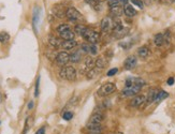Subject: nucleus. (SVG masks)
<instances>
[{
    "instance_id": "f257e3e1",
    "label": "nucleus",
    "mask_w": 175,
    "mask_h": 134,
    "mask_svg": "<svg viewBox=\"0 0 175 134\" xmlns=\"http://www.w3.org/2000/svg\"><path fill=\"white\" fill-rule=\"evenodd\" d=\"M57 32L62 40H74V32L67 24H61L57 27Z\"/></svg>"
},
{
    "instance_id": "f03ea898",
    "label": "nucleus",
    "mask_w": 175,
    "mask_h": 134,
    "mask_svg": "<svg viewBox=\"0 0 175 134\" xmlns=\"http://www.w3.org/2000/svg\"><path fill=\"white\" fill-rule=\"evenodd\" d=\"M60 77L67 80H74L76 77V70L73 67H62L60 70Z\"/></svg>"
},
{
    "instance_id": "7ed1b4c3",
    "label": "nucleus",
    "mask_w": 175,
    "mask_h": 134,
    "mask_svg": "<svg viewBox=\"0 0 175 134\" xmlns=\"http://www.w3.org/2000/svg\"><path fill=\"white\" fill-rule=\"evenodd\" d=\"M116 90V86L113 83H106L104 85H102L98 90V95L101 97H108V95H112L114 91Z\"/></svg>"
},
{
    "instance_id": "20e7f679",
    "label": "nucleus",
    "mask_w": 175,
    "mask_h": 134,
    "mask_svg": "<svg viewBox=\"0 0 175 134\" xmlns=\"http://www.w3.org/2000/svg\"><path fill=\"white\" fill-rule=\"evenodd\" d=\"M66 17L69 19L70 22H77L82 19V15L79 11L73 7H70L66 11Z\"/></svg>"
},
{
    "instance_id": "39448f33",
    "label": "nucleus",
    "mask_w": 175,
    "mask_h": 134,
    "mask_svg": "<svg viewBox=\"0 0 175 134\" xmlns=\"http://www.w3.org/2000/svg\"><path fill=\"white\" fill-rule=\"evenodd\" d=\"M83 38L85 40H87L88 42H90L91 44H96L99 40H100V34H99L97 31L88 29V30L86 31V34L83 36Z\"/></svg>"
},
{
    "instance_id": "423d86ee",
    "label": "nucleus",
    "mask_w": 175,
    "mask_h": 134,
    "mask_svg": "<svg viewBox=\"0 0 175 134\" xmlns=\"http://www.w3.org/2000/svg\"><path fill=\"white\" fill-rule=\"evenodd\" d=\"M128 32H129V29L125 28L121 24L120 25H117V26H115L113 28V36L116 39H123V38H125L128 34Z\"/></svg>"
},
{
    "instance_id": "0eeeda50",
    "label": "nucleus",
    "mask_w": 175,
    "mask_h": 134,
    "mask_svg": "<svg viewBox=\"0 0 175 134\" xmlns=\"http://www.w3.org/2000/svg\"><path fill=\"white\" fill-rule=\"evenodd\" d=\"M141 88V86L134 84L131 87H125L124 90L121 91V95H123V97H134V95H137L139 93Z\"/></svg>"
},
{
    "instance_id": "6e6552de",
    "label": "nucleus",
    "mask_w": 175,
    "mask_h": 134,
    "mask_svg": "<svg viewBox=\"0 0 175 134\" xmlns=\"http://www.w3.org/2000/svg\"><path fill=\"white\" fill-rule=\"evenodd\" d=\"M70 61V55L67 52H60L56 55V63L59 67H64Z\"/></svg>"
},
{
    "instance_id": "1a4fd4ad",
    "label": "nucleus",
    "mask_w": 175,
    "mask_h": 134,
    "mask_svg": "<svg viewBox=\"0 0 175 134\" xmlns=\"http://www.w3.org/2000/svg\"><path fill=\"white\" fill-rule=\"evenodd\" d=\"M145 102H146V97H145V95H137L132 98L131 102H130V105H131L132 107H141Z\"/></svg>"
},
{
    "instance_id": "9d476101",
    "label": "nucleus",
    "mask_w": 175,
    "mask_h": 134,
    "mask_svg": "<svg viewBox=\"0 0 175 134\" xmlns=\"http://www.w3.org/2000/svg\"><path fill=\"white\" fill-rule=\"evenodd\" d=\"M138 63V58L135 56H129L124 61V68L126 70H132L135 68Z\"/></svg>"
},
{
    "instance_id": "9b49d317",
    "label": "nucleus",
    "mask_w": 175,
    "mask_h": 134,
    "mask_svg": "<svg viewBox=\"0 0 175 134\" xmlns=\"http://www.w3.org/2000/svg\"><path fill=\"white\" fill-rule=\"evenodd\" d=\"M101 30L102 31H108L111 30V29H113V21H112L111 17H108V16H106V17H103L102 21H101Z\"/></svg>"
},
{
    "instance_id": "f8f14e48",
    "label": "nucleus",
    "mask_w": 175,
    "mask_h": 134,
    "mask_svg": "<svg viewBox=\"0 0 175 134\" xmlns=\"http://www.w3.org/2000/svg\"><path fill=\"white\" fill-rule=\"evenodd\" d=\"M77 45V42L75 40H64L61 43V47L66 51H70V49L75 48Z\"/></svg>"
},
{
    "instance_id": "ddd939ff",
    "label": "nucleus",
    "mask_w": 175,
    "mask_h": 134,
    "mask_svg": "<svg viewBox=\"0 0 175 134\" xmlns=\"http://www.w3.org/2000/svg\"><path fill=\"white\" fill-rule=\"evenodd\" d=\"M40 21V9L36 7L34 10V19H32V25H34V29L36 32H38V24Z\"/></svg>"
},
{
    "instance_id": "4468645a",
    "label": "nucleus",
    "mask_w": 175,
    "mask_h": 134,
    "mask_svg": "<svg viewBox=\"0 0 175 134\" xmlns=\"http://www.w3.org/2000/svg\"><path fill=\"white\" fill-rule=\"evenodd\" d=\"M86 128H87V130H89L90 132H93V133H100L103 129L100 124H93V122H88Z\"/></svg>"
},
{
    "instance_id": "2eb2a0df",
    "label": "nucleus",
    "mask_w": 175,
    "mask_h": 134,
    "mask_svg": "<svg viewBox=\"0 0 175 134\" xmlns=\"http://www.w3.org/2000/svg\"><path fill=\"white\" fill-rule=\"evenodd\" d=\"M124 14L128 17H133L137 15V11L134 10V8L131 4H125L124 5Z\"/></svg>"
},
{
    "instance_id": "dca6fc26",
    "label": "nucleus",
    "mask_w": 175,
    "mask_h": 134,
    "mask_svg": "<svg viewBox=\"0 0 175 134\" xmlns=\"http://www.w3.org/2000/svg\"><path fill=\"white\" fill-rule=\"evenodd\" d=\"M158 92H159V91H158L157 89H150V90L148 91V95H147V97H146V103L150 104V103H153V102H155V101H156V98H157V95H158Z\"/></svg>"
},
{
    "instance_id": "f3484780",
    "label": "nucleus",
    "mask_w": 175,
    "mask_h": 134,
    "mask_svg": "<svg viewBox=\"0 0 175 134\" xmlns=\"http://www.w3.org/2000/svg\"><path fill=\"white\" fill-rule=\"evenodd\" d=\"M104 119V115L103 114H100V113H95L91 115L90 117V120L89 122H93V124H101Z\"/></svg>"
},
{
    "instance_id": "a211bd4d",
    "label": "nucleus",
    "mask_w": 175,
    "mask_h": 134,
    "mask_svg": "<svg viewBox=\"0 0 175 134\" xmlns=\"http://www.w3.org/2000/svg\"><path fill=\"white\" fill-rule=\"evenodd\" d=\"M154 43L156 46H162L163 44L165 43V36L162 34H157L156 36H154Z\"/></svg>"
},
{
    "instance_id": "6ab92c4d",
    "label": "nucleus",
    "mask_w": 175,
    "mask_h": 134,
    "mask_svg": "<svg viewBox=\"0 0 175 134\" xmlns=\"http://www.w3.org/2000/svg\"><path fill=\"white\" fill-rule=\"evenodd\" d=\"M88 27H86L85 25H83V24H79V25H76L74 28V31L76 32L77 34H80L81 36H83L84 34H86V31L88 30Z\"/></svg>"
},
{
    "instance_id": "aec40b11",
    "label": "nucleus",
    "mask_w": 175,
    "mask_h": 134,
    "mask_svg": "<svg viewBox=\"0 0 175 134\" xmlns=\"http://www.w3.org/2000/svg\"><path fill=\"white\" fill-rule=\"evenodd\" d=\"M150 48L147 46H142L139 48V51H138V55H139L140 57H142V58H147V57L150 56Z\"/></svg>"
},
{
    "instance_id": "412c9836",
    "label": "nucleus",
    "mask_w": 175,
    "mask_h": 134,
    "mask_svg": "<svg viewBox=\"0 0 175 134\" xmlns=\"http://www.w3.org/2000/svg\"><path fill=\"white\" fill-rule=\"evenodd\" d=\"M81 59H82V53H81V51H75L73 54L70 55V61L74 62V63L79 62Z\"/></svg>"
},
{
    "instance_id": "4be33fe9",
    "label": "nucleus",
    "mask_w": 175,
    "mask_h": 134,
    "mask_svg": "<svg viewBox=\"0 0 175 134\" xmlns=\"http://www.w3.org/2000/svg\"><path fill=\"white\" fill-rule=\"evenodd\" d=\"M49 42L53 47H61V43L62 42L60 41L59 39H57L55 36H49Z\"/></svg>"
},
{
    "instance_id": "5701e85b",
    "label": "nucleus",
    "mask_w": 175,
    "mask_h": 134,
    "mask_svg": "<svg viewBox=\"0 0 175 134\" xmlns=\"http://www.w3.org/2000/svg\"><path fill=\"white\" fill-rule=\"evenodd\" d=\"M110 12H111V14L113 16H120L121 14L124 13V9L119 5V7H115V8L110 9Z\"/></svg>"
},
{
    "instance_id": "b1692460",
    "label": "nucleus",
    "mask_w": 175,
    "mask_h": 134,
    "mask_svg": "<svg viewBox=\"0 0 175 134\" xmlns=\"http://www.w3.org/2000/svg\"><path fill=\"white\" fill-rule=\"evenodd\" d=\"M168 97H169V93H168L167 91H165V90H160L159 92H158V95H157V98H156V101H155V102H157V103H159V102H161L162 100L167 99Z\"/></svg>"
},
{
    "instance_id": "393cba45",
    "label": "nucleus",
    "mask_w": 175,
    "mask_h": 134,
    "mask_svg": "<svg viewBox=\"0 0 175 134\" xmlns=\"http://www.w3.org/2000/svg\"><path fill=\"white\" fill-rule=\"evenodd\" d=\"M96 67L98 69H103V68L106 67V60L103 58V57H99L98 59L96 60Z\"/></svg>"
},
{
    "instance_id": "a878e982",
    "label": "nucleus",
    "mask_w": 175,
    "mask_h": 134,
    "mask_svg": "<svg viewBox=\"0 0 175 134\" xmlns=\"http://www.w3.org/2000/svg\"><path fill=\"white\" fill-rule=\"evenodd\" d=\"M85 66H86V68H88L89 70L93 69V67L96 66V61L93 60V57H87V58H86L85 59Z\"/></svg>"
},
{
    "instance_id": "bb28decb",
    "label": "nucleus",
    "mask_w": 175,
    "mask_h": 134,
    "mask_svg": "<svg viewBox=\"0 0 175 134\" xmlns=\"http://www.w3.org/2000/svg\"><path fill=\"white\" fill-rule=\"evenodd\" d=\"M99 70L100 69H91V70H89V72H88V74H87V78L88 80H93V78H95V77H97L98 76V73H99Z\"/></svg>"
},
{
    "instance_id": "cd10ccee",
    "label": "nucleus",
    "mask_w": 175,
    "mask_h": 134,
    "mask_svg": "<svg viewBox=\"0 0 175 134\" xmlns=\"http://www.w3.org/2000/svg\"><path fill=\"white\" fill-rule=\"evenodd\" d=\"M9 40H10V36H9L8 32H5V31L0 32V42L1 43H7Z\"/></svg>"
},
{
    "instance_id": "c85d7f7f",
    "label": "nucleus",
    "mask_w": 175,
    "mask_h": 134,
    "mask_svg": "<svg viewBox=\"0 0 175 134\" xmlns=\"http://www.w3.org/2000/svg\"><path fill=\"white\" fill-rule=\"evenodd\" d=\"M54 13H55V15L58 16V17H64V16L66 15V12H64V11L59 10V5H56L54 8Z\"/></svg>"
},
{
    "instance_id": "c756f323",
    "label": "nucleus",
    "mask_w": 175,
    "mask_h": 134,
    "mask_svg": "<svg viewBox=\"0 0 175 134\" xmlns=\"http://www.w3.org/2000/svg\"><path fill=\"white\" fill-rule=\"evenodd\" d=\"M108 8H115V7H119L120 3H119V0H108Z\"/></svg>"
},
{
    "instance_id": "7c9ffc66",
    "label": "nucleus",
    "mask_w": 175,
    "mask_h": 134,
    "mask_svg": "<svg viewBox=\"0 0 175 134\" xmlns=\"http://www.w3.org/2000/svg\"><path fill=\"white\" fill-rule=\"evenodd\" d=\"M89 53L91 55H97V53H98V47H97L96 44H91L89 46Z\"/></svg>"
},
{
    "instance_id": "2f4dec72",
    "label": "nucleus",
    "mask_w": 175,
    "mask_h": 134,
    "mask_svg": "<svg viewBox=\"0 0 175 134\" xmlns=\"http://www.w3.org/2000/svg\"><path fill=\"white\" fill-rule=\"evenodd\" d=\"M85 1L88 3V4L93 5L96 10H99V7H98L99 4H98V1H97V0H85Z\"/></svg>"
},
{
    "instance_id": "473e14b6",
    "label": "nucleus",
    "mask_w": 175,
    "mask_h": 134,
    "mask_svg": "<svg viewBox=\"0 0 175 134\" xmlns=\"http://www.w3.org/2000/svg\"><path fill=\"white\" fill-rule=\"evenodd\" d=\"M72 117H73L72 112H66V113H64V115H62V118H64V120H71Z\"/></svg>"
},
{
    "instance_id": "72a5a7b5",
    "label": "nucleus",
    "mask_w": 175,
    "mask_h": 134,
    "mask_svg": "<svg viewBox=\"0 0 175 134\" xmlns=\"http://www.w3.org/2000/svg\"><path fill=\"white\" fill-rule=\"evenodd\" d=\"M130 1H131L134 5H138L140 9L144 8V3H143V1H141V0H130Z\"/></svg>"
},
{
    "instance_id": "f704fd0d",
    "label": "nucleus",
    "mask_w": 175,
    "mask_h": 134,
    "mask_svg": "<svg viewBox=\"0 0 175 134\" xmlns=\"http://www.w3.org/2000/svg\"><path fill=\"white\" fill-rule=\"evenodd\" d=\"M81 53L83 54H86V53H89V46H88L87 44H82L81 45Z\"/></svg>"
},
{
    "instance_id": "c9c22d12",
    "label": "nucleus",
    "mask_w": 175,
    "mask_h": 134,
    "mask_svg": "<svg viewBox=\"0 0 175 134\" xmlns=\"http://www.w3.org/2000/svg\"><path fill=\"white\" fill-rule=\"evenodd\" d=\"M117 72H118V69H117V68H113V69L108 70L106 75H108V76H113V75L117 74Z\"/></svg>"
},
{
    "instance_id": "e433bc0d",
    "label": "nucleus",
    "mask_w": 175,
    "mask_h": 134,
    "mask_svg": "<svg viewBox=\"0 0 175 134\" xmlns=\"http://www.w3.org/2000/svg\"><path fill=\"white\" fill-rule=\"evenodd\" d=\"M39 84H40V77H38L37 83H36V91H34V95H36V97L39 95Z\"/></svg>"
},
{
    "instance_id": "4c0bfd02",
    "label": "nucleus",
    "mask_w": 175,
    "mask_h": 134,
    "mask_svg": "<svg viewBox=\"0 0 175 134\" xmlns=\"http://www.w3.org/2000/svg\"><path fill=\"white\" fill-rule=\"evenodd\" d=\"M36 134H45V128L44 127H42V128H40V129L37 131Z\"/></svg>"
},
{
    "instance_id": "58836bf2",
    "label": "nucleus",
    "mask_w": 175,
    "mask_h": 134,
    "mask_svg": "<svg viewBox=\"0 0 175 134\" xmlns=\"http://www.w3.org/2000/svg\"><path fill=\"white\" fill-rule=\"evenodd\" d=\"M168 85H169V86H172L173 85V84H174V78H173V77H170V78H169V80H168Z\"/></svg>"
},
{
    "instance_id": "ea45409f",
    "label": "nucleus",
    "mask_w": 175,
    "mask_h": 134,
    "mask_svg": "<svg viewBox=\"0 0 175 134\" xmlns=\"http://www.w3.org/2000/svg\"><path fill=\"white\" fill-rule=\"evenodd\" d=\"M32 107H34V101L31 100L28 103V109H32Z\"/></svg>"
},
{
    "instance_id": "a19ab883",
    "label": "nucleus",
    "mask_w": 175,
    "mask_h": 134,
    "mask_svg": "<svg viewBox=\"0 0 175 134\" xmlns=\"http://www.w3.org/2000/svg\"><path fill=\"white\" fill-rule=\"evenodd\" d=\"M127 2H128V0H119V3L120 4H127Z\"/></svg>"
},
{
    "instance_id": "79ce46f5",
    "label": "nucleus",
    "mask_w": 175,
    "mask_h": 134,
    "mask_svg": "<svg viewBox=\"0 0 175 134\" xmlns=\"http://www.w3.org/2000/svg\"><path fill=\"white\" fill-rule=\"evenodd\" d=\"M98 2H102V1H105V0H97Z\"/></svg>"
},
{
    "instance_id": "37998d69",
    "label": "nucleus",
    "mask_w": 175,
    "mask_h": 134,
    "mask_svg": "<svg viewBox=\"0 0 175 134\" xmlns=\"http://www.w3.org/2000/svg\"><path fill=\"white\" fill-rule=\"evenodd\" d=\"M155 2H160V0H154Z\"/></svg>"
},
{
    "instance_id": "c03bdc74",
    "label": "nucleus",
    "mask_w": 175,
    "mask_h": 134,
    "mask_svg": "<svg viewBox=\"0 0 175 134\" xmlns=\"http://www.w3.org/2000/svg\"><path fill=\"white\" fill-rule=\"evenodd\" d=\"M1 100H2V97H1V95H0V102H1Z\"/></svg>"
},
{
    "instance_id": "a18cd8bd",
    "label": "nucleus",
    "mask_w": 175,
    "mask_h": 134,
    "mask_svg": "<svg viewBox=\"0 0 175 134\" xmlns=\"http://www.w3.org/2000/svg\"><path fill=\"white\" fill-rule=\"evenodd\" d=\"M171 1H172V2H174V1H175V0H171Z\"/></svg>"
}]
</instances>
